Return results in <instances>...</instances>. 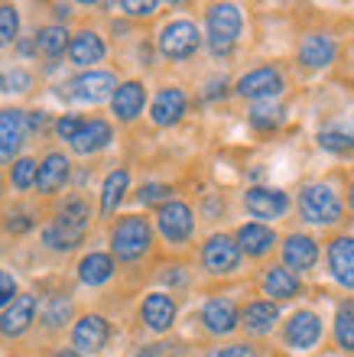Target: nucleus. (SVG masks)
Wrapping results in <instances>:
<instances>
[{"instance_id":"a18cd8bd","label":"nucleus","mask_w":354,"mask_h":357,"mask_svg":"<svg viewBox=\"0 0 354 357\" xmlns=\"http://www.w3.org/2000/svg\"><path fill=\"white\" fill-rule=\"evenodd\" d=\"M52 357H82V354H78V351H72V348H62V351H56Z\"/></svg>"},{"instance_id":"bb28decb","label":"nucleus","mask_w":354,"mask_h":357,"mask_svg":"<svg viewBox=\"0 0 354 357\" xmlns=\"http://www.w3.org/2000/svg\"><path fill=\"white\" fill-rule=\"evenodd\" d=\"M276 321H280V309H276V302L257 299V302H251V305L241 312V321H237V325H244L251 335H267V331H273Z\"/></svg>"},{"instance_id":"c85d7f7f","label":"nucleus","mask_w":354,"mask_h":357,"mask_svg":"<svg viewBox=\"0 0 354 357\" xmlns=\"http://www.w3.org/2000/svg\"><path fill=\"white\" fill-rule=\"evenodd\" d=\"M33 46H36L39 56H46L49 62H56V59L68 49V29L59 26V23H52V26H43L36 33V39H33Z\"/></svg>"},{"instance_id":"7c9ffc66","label":"nucleus","mask_w":354,"mask_h":357,"mask_svg":"<svg viewBox=\"0 0 354 357\" xmlns=\"http://www.w3.org/2000/svg\"><path fill=\"white\" fill-rule=\"evenodd\" d=\"M127 185H131V176L124 169H114L111 176L104 178V188H101V215H114L117 211V205L124 202V192H127Z\"/></svg>"},{"instance_id":"ea45409f","label":"nucleus","mask_w":354,"mask_h":357,"mask_svg":"<svg viewBox=\"0 0 354 357\" xmlns=\"http://www.w3.org/2000/svg\"><path fill=\"white\" fill-rule=\"evenodd\" d=\"M13 299H17V280L0 270V309H7Z\"/></svg>"},{"instance_id":"c756f323","label":"nucleus","mask_w":354,"mask_h":357,"mask_svg":"<svg viewBox=\"0 0 354 357\" xmlns=\"http://www.w3.org/2000/svg\"><path fill=\"white\" fill-rule=\"evenodd\" d=\"M247 121H251L253 130L270 133V130H276V127H283V121H286V107L276 104V101H260V104H253L251 107Z\"/></svg>"},{"instance_id":"a211bd4d","label":"nucleus","mask_w":354,"mask_h":357,"mask_svg":"<svg viewBox=\"0 0 354 357\" xmlns=\"http://www.w3.org/2000/svg\"><path fill=\"white\" fill-rule=\"evenodd\" d=\"M318 264V244L309 234H289L283 241V266L289 273H306Z\"/></svg>"},{"instance_id":"c03bdc74","label":"nucleus","mask_w":354,"mask_h":357,"mask_svg":"<svg viewBox=\"0 0 354 357\" xmlns=\"http://www.w3.org/2000/svg\"><path fill=\"white\" fill-rule=\"evenodd\" d=\"M33 52H36L33 43H20V56H33Z\"/></svg>"},{"instance_id":"f03ea898","label":"nucleus","mask_w":354,"mask_h":357,"mask_svg":"<svg viewBox=\"0 0 354 357\" xmlns=\"http://www.w3.org/2000/svg\"><path fill=\"white\" fill-rule=\"evenodd\" d=\"M153 247V227L147 218L140 215H127L121 218L111 231V250L121 264H137L140 257L149 254Z\"/></svg>"},{"instance_id":"79ce46f5","label":"nucleus","mask_w":354,"mask_h":357,"mask_svg":"<svg viewBox=\"0 0 354 357\" xmlns=\"http://www.w3.org/2000/svg\"><path fill=\"white\" fill-rule=\"evenodd\" d=\"M214 357H260V354H257V348H251V344L237 341V344H228V348L214 351Z\"/></svg>"},{"instance_id":"72a5a7b5","label":"nucleus","mask_w":354,"mask_h":357,"mask_svg":"<svg viewBox=\"0 0 354 357\" xmlns=\"http://www.w3.org/2000/svg\"><path fill=\"white\" fill-rule=\"evenodd\" d=\"M68 319H72V299H66V296H56V299L46 302V309H43V325H46L49 331L62 328Z\"/></svg>"},{"instance_id":"aec40b11","label":"nucleus","mask_w":354,"mask_h":357,"mask_svg":"<svg viewBox=\"0 0 354 357\" xmlns=\"http://www.w3.org/2000/svg\"><path fill=\"white\" fill-rule=\"evenodd\" d=\"M335 56L338 46L328 33H306L302 43H299V62L306 68H325L335 62Z\"/></svg>"},{"instance_id":"4468645a","label":"nucleus","mask_w":354,"mask_h":357,"mask_svg":"<svg viewBox=\"0 0 354 357\" xmlns=\"http://www.w3.org/2000/svg\"><path fill=\"white\" fill-rule=\"evenodd\" d=\"M234 244L241 250V257H253V260H260L267 257L276 247V231L270 225H260V221H251V225H241L237 227V234H234Z\"/></svg>"},{"instance_id":"dca6fc26","label":"nucleus","mask_w":354,"mask_h":357,"mask_svg":"<svg viewBox=\"0 0 354 357\" xmlns=\"http://www.w3.org/2000/svg\"><path fill=\"white\" fill-rule=\"evenodd\" d=\"M328 273L341 289L354 292V237H335L328 244Z\"/></svg>"},{"instance_id":"473e14b6","label":"nucleus","mask_w":354,"mask_h":357,"mask_svg":"<svg viewBox=\"0 0 354 357\" xmlns=\"http://www.w3.org/2000/svg\"><path fill=\"white\" fill-rule=\"evenodd\" d=\"M335 341L345 351H354V302H341L335 312Z\"/></svg>"},{"instance_id":"2f4dec72","label":"nucleus","mask_w":354,"mask_h":357,"mask_svg":"<svg viewBox=\"0 0 354 357\" xmlns=\"http://www.w3.org/2000/svg\"><path fill=\"white\" fill-rule=\"evenodd\" d=\"M318 146L328 153H338V156H351L354 153V133L345 127H328V130L318 133Z\"/></svg>"},{"instance_id":"0eeeda50","label":"nucleus","mask_w":354,"mask_h":357,"mask_svg":"<svg viewBox=\"0 0 354 357\" xmlns=\"http://www.w3.org/2000/svg\"><path fill=\"white\" fill-rule=\"evenodd\" d=\"M156 227L169 244H186L196 234V215L186 202H166V205H159Z\"/></svg>"},{"instance_id":"f704fd0d","label":"nucleus","mask_w":354,"mask_h":357,"mask_svg":"<svg viewBox=\"0 0 354 357\" xmlns=\"http://www.w3.org/2000/svg\"><path fill=\"white\" fill-rule=\"evenodd\" d=\"M36 169H39V162L29 160V156L13 162V166H10V182H13V188H17V192H29V188L36 185Z\"/></svg>"},{"instance_id":"cd10ccee","label":"nucleus","mask_w":354,"mask_h":357,"mask_svg":"<svg viewBox=\"0 0 354 357\" xmlns=\"http://www.w3.org/2000/svg\"><path fill=\"white\" fill-rule=\"evenodd\" d=\"M114 276V257L111 254H88L82 257V264H78V280L84 286H104V282Z\"/></svg>"},{"instance_id":"f8f14e48","label":"nucleus","mask_w":354,"mask_h":357,"mask_svg":"<svg viewBox=\"0 0 354 357\" xmlns=\"http://www.w3.org/2000/svg\"><path fill=\"white\" fill-rule=\"evenodd\" d=\"M322 338V319H318L316 312H296L293 319L286 321V328H283V341H286L293 351H312Z\"/></svg>"},{"instance_id":"4c0bfd02","label":"nucleus","mask_w":354,"mask_h":357,"mask_svg":"<svg viewBox=\"0 0 354 357\" xmlns=\"http://www.w3.org/2000/svg\"><path fill=\"white\" fill-rule=\"evenodd\" d=\"M169 195H172V188L169 185H163V182H147L137 198H140L143 205H166Z\"/></svg>"},{"instance_id":"5701e85b","label":"nucleus","mask_w":354,"mask_h":357,"mask_svg":"<svg viewBox=\"0 0 354 357\" xmlns=\"http://www.w3.org/2000/svg\"><path fill=\"white\" fill-rule=\"evenodd\" d=\"M68 169H72V162H68L66 153H49L46 160L39 162V169H36L39 195H56L59 188L68 182Z\"/></svg>"},{"instance_id":"1a4fd4ad","label":"nucleus","mask_w":354,"mask_h":357,"mask_svg":"<svg viewBox=\"0 0 354 357\" xmlns=\"http://www.w3.org/2000/svg\"><path fill=\"white\" fill-rule=\"evenodd\" d=\"M68 91L66 98H72V101H82V104H101L108 101L114 94V88H117V78L111 75V72H82L78 78H72L68 82Z\"/></svg>"},{"instance_id":"de8ad7c7","label":"nucleus","mask_w":354,"mask_h":357,"mask_svg":"<svg viewBox=\"0 0 354 357\" xmlns=\"http://www.w3.org/2000/svg\"><path fill=\"white\" fill-rule=\"evenodd\" d=\"M208 357H214V354H208Z\"/></svg>"},{"instance_id":"20e7f679","label":"nucleus","mask_w":354,"mask_h":357,"mask_svg":"<svg viewBox=\"0 0 354 357\" xmlns=\"http://www.w3.org/2000/svg\"><path fill=\"white\" fill-rule=\"evenodd\" d=\"M299 215L309 225H338L345 215V202L338 198V192L325 182H312L299 192Z\"/></svg>"},{"instance_id":"423d86ee","label":"nucleus","mask_w":354,"mask_h":357,"mask_svg":"<svg viewBox=\"0 0 354 357\" xmlns=\"http://www.w3.org/2000/svg\"><path fill=\"white\" fill-rule=\"evenodd\" d=\"M237 94L241 98H247V101L260 104V101H276L283 91H286V78H283L280 68L273 66H260L253 68V72H247V75L237 78Z\"/></svg>"},{"instance_id":"2eb2a0df","label":"nucleus","mask_w":354,"mask_h":357,"mask_svg":"<svg viewBox=\"0 0 354 357\" xmlns=\"http://www.w3.org/2000/svg\"><path fill=\"white\" fill-rule=\"evenodd\" d=\"M36 319V296H17L7 309L0 312V335L3 338H20L27 335Z\"/></svg>"},{"instance_id":"a19ab883","label":"nucleus","mask_w":354,"mask_h":357,"mask_svg":"<svg viewBox=\"0 0 354 357\" xmlns=\"http://www.w3.org/2000/svg\"><path fill=\"white\" fill-rule=\"evenodd\" d=\"M121 10L127 13V17H153V13L159 10V3H153V0H149V3H131V0H124Z\"/></svg>"},{"instance_id":"49530a36","label":"nucleus","mask_w":354,"mask_h":357,"mask_svg":"<svg viewBox=\"0 0 354 357\" xmlns=\"http://www.w3.org/2000/svg\"><path fill=\"white\" fill-rule=\"evenodd\" d=\"M351 208H354V182H351Z\"/></svg>"},{"instance_id":"4be33fe9","label":"nucleus","mask_w":354,"mask_h":357,"mask_svg":"<svg viewBox=\"0 0 354 357\" xmlns=\"http://www.w3.org/2000/svg\"><path fill=\"white\" fill-rule=\"evenodd\" d=\"M68 59H72V66L78 68H91L94 62H101L104 59V39L94 33V29H82V33H75V36H68Z\"/></svg>"},{"instance_id":"c9c22d12","label":"nucleus","mask_w":354,"mask_h":357,"mask_svg":"<svg viewBox=\"0 0 354 357\" xmlns=\"http://www.w3.org/2000/svg\"><path fill=\"white\" fill-rule=\"evenodd\" d=\"M17 33H20V13L17 7L10 3H0V49L17 43Z\"/></svg>"},{"instance_id":"6e6552de","label":"nucleus","mask_w":354,"mask_h":357,"mask_svg":"<svg viewBox=\"0 0 354 357\" xmlns=\"http://www.w3.org/2000/svg\"><path fill=\"white\" fill-rule=\"evenodd\" d=\"M202 266L212 276H228L241 266V250L234 244L231 234H212L202 247Z\"/></svg>"},{"instance_id":"ddd939ff","label":"nucleus","mask_w":354,"mask_h":357,"mask_svg":"<svg viewBox=\"0 0 354 357\" xmlns=\"http://www.w3.org/2000/svg\"><path fill=\"white\" fill-rule=\"evenodd\" d=\"M111 338V325L101 315H82L72 328V344L78 348V354H98Z\"/></svg>"},{"instance_id":"6ab92c4d","label":"nucleus","mask_w":354,"mask_h":357,"mask_svg":"<svg viewBox=\"0 0 354 357\" xmlns=\"http://www.w3.org/2000/svg\"><path fill=\"white\" fill-rule=\"evenodd\" d=\"M143 104H147V88L140 82H124V85L114 88L111 94V111L117 121L131 123L143 114Z\"/></svg>"},{"instance_id":"f257e3e1","label":"nucleus","mask_w":354,"mask_h":357,"mask_svg":"<svg viewBox=\"0 0 354 357\" xmlns=\"http://www.w3.org/2000/svg\"><path fill=\"white\" fill-rule=\"evenodd\" d=\"M88 221H91V208L82 195L68 198L66 205L59 208L56 221L43 231V244L52 247V250H75L82 244L84 231H88Z\"/></svg>"},{"instance_id":"e433bc0d","label":"nucleus","mask_w":354,"mask_h":357,"mask_svg":"<svg viewBox=\"0 0 354 357\" xmlns=\"http://www.w3.org/2000/svg\"><path fill=\"white\" fill-rule=\"evenodd\" d=\"M33 88V75H29L27 68H10V72H3L0 75V91H29Z\"/></svg>"},{"instance_id":"9b49d317","label":"nucleus","mask_w":354,"mask_h":357,"mask_svg":"<svg viewBox=\"0 0 354 357\" xmlns=\"http://www.w3.org/2000/svg\"><path fill=\"white\" fill-rule=\"evenodd\" d=\"M27 133V111H20V107H3L0 111V162H10L23 150Z\"/></svg>"},{"instance_id":"58836bf2","label":"nucleus","mask_w":354,"mask_h":357,"mask_svg":"<svg viewBox=\"0 0 354 357\" xmlns=\"http://www.w3.org/2000/svg\"><path fill=\"white\" fill-rule=\"evenodd\" d=\"M82 123H84V121L78 117V114H66V117H59V121H56V133L62 137V140L72 143V140H75V133L82 130Z\"/></svg>"},{"instance_id":"f3484780","label":"nucleus","mask_w":354,"mask_h":357,"mask_svg":"<svg viewBox=\"0 0 354 357\" xmlns=\"http://www.w3.org/2000/svg\"><path fill=\"white\" fill-rule=\"evenodd\" d=\"M140 319L149 331L163 335V331H169L172 321H176V299L166 296V292H149L140 305Z\"/></svg>"},{"instance_id":"412c9836","label":"nucleus","mask_w":354,"mask_h":357,"mask_svg":"<svg viewBox=\"0 0 354 357\" xmlns=\"http://www.w3.org/2000/svg\"><path fill=\"white\" fill-rule=\"evenodd\" d=\"M202 321H205V328L212 335H231L237 328V321H241V312L234 305V299L228 296H218V299H208L205 309H202Z\"/></svg>"},{"instance_id":"39448f33","label":"nucleus","mask_w":354,"mask_h":357,"mask_svg":"<svg viewBox=\"0 0 354 357\" xmlns=\"http://www.w3.org/2000/svg\"><path fill=\"white\" fill-rule=\"evenodd\" d=\"M156 46L166 59L182 62V59H189V56H196L198 52V46H202V33H198V26L192 23V20H172L169 26H163Z\"/></svg>"},{"instance_id":"7ed1b4c3","label":"nucleus","mask_w":354,"mask_h":357,"mask_svg":"<svg viewBox=\"0 0 354 357\" xmlns=\"http://www.w3.org/2000/svg\"><path fill=\"white\" fill-rule=\"evenodd\" d=\"M241 29H244L241 7H234V3H214V7H208V13H205L208 36L205 39L214 56H231V49L241 39Z\"/></svg>"},{"instance_id":"393cba45","label":"nucleus","mask_w":354,"mask_h":357,"mask_svg":"<svg viewBox=\"0 0 354 357\" xmlns=\"http://www.w3.org/2000/svg\"><path fill=\"white\" fill-rule=\"evenodd\" d=\"M111 140H114V127L108 121H101V117H94V121H84L82 130L75 133L72 150L78 153V156H91V153L104 150Z\"/></svg>"},{"instance_id":"37998d69","label":"nucleus","mask_w":354,"mask_h":357,"mask_svg":"<svg viewBox=\"0 0 354 357\" xmlns=\"http://www.w3.org/2000/svg\"><path fill=\"white\" fill-rule=\"evenodd\" d=\"M33 227V218L29 215H10V221H7V231H13V234H23V231H29Z\"/></svg>"},{"instance_id":"b1692460","label":"nucleus","mask_w":354,"mask_h":357,"mask_svg":"<svg viewBox=\"0 0 354 357\" xmlns=\"http://www.w3.org/2000/svg\"><path fill=\"white\" fill-rule=\"evenodd\" d=\"M186 107H189V101H186V94H182V88H163L156 94L153 107H149V117H153L156 127H172V123L182 121Z\"/></svg>"},{"instance_id":"9d476101","label":"nucleus","mask_w":354,"mask_h":357,"mask_svg":"<svg viewBox=\"0 0 354 357\" xmlns=\"http://www.w3.org/2000/svg\"><path fill=\"white\" fill-rule=\"evenodd\" d=\"M244 205L251 211L253 218H260L263 221H276L289 211V195L283 188H270V185H251L244 192Z\"/></svg>"},{"instance_id":"a878e982","label":"nucleus","mask_w":354,"mask_h":357,"mask_svg":"<svg viewBox=\"0 0 354 357\" xmlns=\"http://www.w3.org/2000/svg\"><path fill=\"white\" fill-rule=\"evenodd\" d=\"M263 292L270 296V302H283V299H296L302 292V280L296 273H289L286 266H270L263 273Z\"/></svg>"}]
</instances>
